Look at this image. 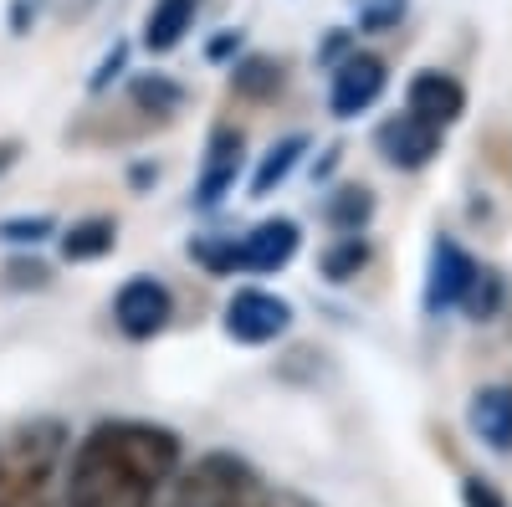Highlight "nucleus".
I'll use <instances>...</instances> for the list:
<instances>
[{
  "label": "nucleus",
  "mask_w": 512,
  "mask_h": 507,
  "mask_svg": "<svg viewBox=\"0 0 512 507\" xmlns=\"http://www.w3.org/2000/svg\"><path fill=\"white\" fill-rule=\"evenodd\" d=\"M185 461L180 431L139 415H113L67 451L62 507H154Z\"/></svg>",
  "instance_id": "obj_1"
},
{
  "label": "nucleus",
  "mask_w": 512,
  "mask_h": 507,
  "mask_svg": "<svg viewBox=\"0 0 512 507\" xmlns=\"http://www.w3.org/2000/svg\"><path fill=\"white\" fill-rule=\"evenodd\" d=\"M67 451L72 436L57 415L21 420L11 436H0V507H52Z\"/></svg>",
  "instance_id": "obj_2"
},
{
  "label": "nucleus",
  "mask_w": 512,
  "mask_h": 507,
  "mask_svg": "<svg viewBox=\"0 0 512 507\" xmlns=\"http://www.w3.org/2000/svg\"><path fill=\"white\" fill-rule=\"evenodd\" d=\"M256 497H262V477L246 456L205 451L195 461H180L154 507H251Z\"/></svg>",
  "instance_id": "obj_3"
},
{
  "label": "nucleus",
  "mask_w": 512,
  "mask_h": 507,
  "mask_svg": "<svg viewBox=\"0 0 512 507\" xmlns=\"http://www.w3.org/2000/svg\"><path fill=\"white\" fill-rule=\"evenodd\" d=\"M477 272H482V262L456 236H436L431 257H425V287H420L425 318H441V313L461 308L466 292H472V282H477Z\"/></svg>",
  "instance_id": "obj_4"
},
{
  "label": "nucleus",
  "mask_w": 512,
  "mask_h": 507,
  "mask_svg": "<svg viewBox=\"0 0 512 507\" xmlns=\"http://www.w3.org/2000/svg\"><path fill=\"white\" fill-rule=\"evenodd\" d=\"M221 328L241 349H267L292 328V303L267 287H236L226 313H221Z\"/></svg>",
  "instance_id": "obj_5"
},
{
  "label": "nucleus",
  "mask_w": 512,
  "mask_h": 507,
  "mask_svg": "<svg viewBox=\"0 0 512 507\" xmlns=\"http://www.w3.org/2000/svg\"><path fill=\"white\" fill-rule=\"evenodd\" d=\"M175 318V292H169L159 277L149 272H134L118 292H113V328L128 338V344H149L159 338Z\"/></svg>",
  "instance_id": "obj_6"
},
{
  "label": "nucleus",
  "mask_w": 512,
  "mask_h": 507,
  "mask_svg": "<svg viewBox=\"0 0 512 507\" xmlns=\"http://www.w3.org/2000/svg\"><path fill=\"white\" fill-rule=\"evenodd\" d=\"M384 88H390V67H384V57L349 52L344 62L333 67V77H328V113L349 123V118L369 113L384 98Z\"/></svg>",
  "instance_id": "obj_7"
},
{
  "label": "nucleus",
  "mask_w": 512,
  "mask_h": 507,
  "mask_svg": "<svg viewBox=\"0 0 512 507\" xmlns=\"http://www.w3.org/2000/svg\"><path fill=\"white\" fill-rule=\"evenodd\" d=\"M241 164H246V139H241V129H231V123H216V129H210V139H205V159H200L190 205H195V210H216V205L236 190Z\"/></svg>",
  "instance_id": "obj_8"
},
{
  "label": "nucleus",
  "mask_w": 512,
  "mask_h": 507,
  "mask_svg": "<svg viewBox=\"0 0 512 507\" xmlns=\"http://www.w3.org/2000/svg\"><path fill=\"white\" fill-rule=\"evenodd\" d=\"M441 144H446V134L431 129V123H420V118H410V113H390V118L374 129L379 159L390 164V169H400V175H415V169H425V164L441 154Z\"/></svg>",
  "instance_id": "obj_9"
},
{
  "label": "nucleus",
  "mask_w": 512,
  "mask_h": 507,
  "mask_svg": "<svg viewBox=\"0 0 512 507\" xmlns=\"http://www.w3.org/2000/svg\"><path fill=\"white\" fill-rule=\"evenodd\" d=\"M405 113L420 118V123H431V129H456L461 113H466V82L441 72V67H425L405 82Z\"/></svg>",
  "instance_id": "obj_10"
},
{
  "label": "nucleus",
  "mask_w": 512,
  "mask_h": 507,
  "mask_svg": "<svg viewBox=\"0 0 512 507\" xmlns=\"http://www.w3.org/2000/svg\"><path fill=\"white\" fill-rule=\"evenodd\" d=\"M236 251H241V272H282L303 251V226L292 216H267L246 236H236Z\"/></svg>",
  "instance_id": "obj_11"
},
{
  "label": "nucleus",
  "mask_w": 512,
  "mask_h": 507,
  "mask_svg": "<svg viewBox=\"0 0 512 507\" xmlns=\"http://www.w3.org/2000/svg\"><path fill=\"white\" fill-rule=\"evenodd\" d=\"M185 82H175L169 72H134L123 82V108L134 113L144 123V134L149 129H164V123H175V113L185 108Z\"/></svg>",
  "instance_id": "obj_12"
},
{
  "label": "nucleus",
  "mask_w": 512,
  "mask_h": 507,
  "mask_svg": "<svg viewBox=\"0 0 512 507\" xmlns=\"http://www.w3.org/2000/svg\"><path fill=\"white\" fill-rule=\"evenodd\" d=\"M466 431H472L487 451L507 456L512 451V385H482L466 400Z\"/></svg>",
  "instance_id": "obj_13"
},
{
  "label": "nucleus",
  "mask_w": 512,
  "mask_h": 507,
  "mask_svg": "<svg viewBox=\"0 0 512 507\" xmlns=\"http://www.w3.org/2000/svg\"><path fill=\"white\" fill-rule=\"evenodd\" d=\"M57 251L67 267H82V262H103L118 251V221L113 216H82L72 226L57 231Z\"/></svg>",
  "instance_id": "obj_14"
},
{
  "label": "nucleus",
  "mask_w": 512,
  "mask_h": 507,
  "mask_svg": "<svg viewBox=\"0 0 512 507\" xmlns=\"http://www.w3.org/2000/svg\"><path fill=\"white\" fill-rule=\"evenodd\" d=\"M195 11H200V0H154L149 16H144V52L149 57H169L180 47V41L190 36L195 26Z\"/></svg>",
  "instance_id": "obj_15"
},
{
  "label": "nucleus",
  "mask_w": 512,
  "mask_h": 507,
  "mask_svg": "<svg viewBox=\"0 0 512 507\" xmlns=\"http://www.w3.org/2000/svg\"><path fill=\"white\" fill-rule=\"evenodd\" d=\"M308 149H313L308 134H287V139H277L262 159H256V169H251V200H267L277 185H287V180H292V169L303 164Z\"/></svg>",
  "instance_id": "obj_16"
},
{
  "label": "nucleus",
  "mask_w": 512,
  "mask_h": 507,
  "mask_svg": "<svg viewBox=\"0 0 512 507\" xmlns=\"http://www.w3.org/2000/svg\"><path fill=\"white\" fill-rule=\"evenodd\" d=\"M282 82H287V67L267 52H241L231 62V93L236 98H251V103H267L282 93Z\"/></svg>",
  "instance_id": "obj_17"
},
{
  "label": "nucleus",
  "mask_w": 512,
  "mask_h": 507,
  "mask_svg": "<svg viewBox=\"0 0 512 507\" xmlns=\"http://www.w3.org/2000/svg\"><path fill=\"white\" fill-rule=\"evenodd\" d=\"M323 221L338 236H364L374 221V190L369 185H338L323 195Z\"/></svg>",
  "instance_id": "obj_18"
},
{
  "label": "nucleus",
  "mask_w": 512,
  "mask_h": 507,
  "mask_svg": "<svg viewBox=\"0 0 512 507\" xmlns=\"http://www.w3.org/2000/svg\"><path fill=\"white\" fill-rule=\"evenodd\" d=\"M369 257H374L369 236H338V241H328V246H323L318 272H323L328 282H354V277L369 267Z\"/></svg>",
  "instance_id": "obj_19"
},
{
  "label": "nucleus",
  "mask_w": 512,
  "mask_h": 507,
  "mask_svg": "<svg viewBox=\"0 0 512 507\" xmlns=\"http://www.w3.org/2000/svg\"><path fill=\"white\" fill-rule=\"evenodd\" d=\"M185 257L200 267V272H210V277H236L241 272V251H236V236H190V246H185Z\"/></svg>",
  "instance_id": "obj_20"
},
{
  "label": "nucleus",
  "mask_w": 512,
  "mask_h": 507,
  "mask_svg": "<svg viewBox=\"0 0 512 507\" xmlns=\"http://www.w3.org/2000/svg\"><path fill=\"white\" fill-rule=\"evenodd\" d=\"M502 298H507V282H502V272L482 267V272H477V282H472V292H466L461 313L472 318V323H492V318H497V308H502Z\"/></svg>",
  "instance_id": "obj_21"
},
{
  "label": "nucleus",
  "mask_w": 512,
  "mask_h": 507,
  "mask_svg": "<svg viewBox=\"0 0 512 507\" xmlns=\"http://www.w3.org/2000/svg\"><path fill=\"white\" fill-rule=\"evenodd\" d=\"M57 216H47V210H36V216H6L0 221V241L6 246H41L47 236H57Z\"/></svg>",
  "instance_id": "obj_22"
},
{
  "label": "nucleus",
  "mask_w": 512,
  "mask_h": 507,
  "mask_svg": "<svg viewBox=\"0 0 512 507\" xmlns=\"http://www.w3.org/2000/svg\"><path fill=\"white\" fill-rule=\"evenodd\" d=\"M405 16H410V0H354V21H359V31H369V36L395 31Z\"/></svg>",
  "instance_id": "obj_23"
},
{
  "label": "nucleus",
  "mask_w": 512,
  "mask_h": 507,
  "mask_svg": "<svg viewBox=\"0 0 512 507\" xmlns=\"http://www.w3.org/2000/svg\"><path fill=\"white\" fill-rule=\"evenodd\" d=\"M123 67H128V41H113V47L103 52V62H98V72L88 77V93L98 98V93H108L113 82L123 77Z\"/></svg>",
  "instance_id": "obj_24"
},
{
  "label": "nucleus",
  "mask_w": 512,
  "mask_h": 507,
  "mask_svg": "<svg viewBox=\"0 0 512 507\" xmlns=\"http://www.w3.org/2000/svg\"><path fill=\"white\" fill-rule=\"evenodd\" d=\"M349 52H359V41H354V31H344V26H333L323 41H318V67H338V62H344Z\"/></svg>",
  "instance_id": "obj_25"
},
{
  "label": "nucleus",
  "mask_w": 512,
  "mask_h": 507,
  "mask_svg": "<svg viewBox=\"0 0 512 507\" xmlns=\"http://www.w3.org/2000/svg\"><path fill=\"white\" fill-rule=\"evenodd\" d=\"M52 282V267L36 262V257H16L6 262V287H47Z\"/></svg>",
  "instance_id": "obj_26"
},
{
  "label": "nucleus",
  "mask_w": 512,
  "mask_h": 507,
  "mask_svg": "<svg viewBox=\"0 0 512 507\" xmlns=\"http://www.w3.org/2000/svg\"><path fill=\"white\" fill-rule=\"evenodd\" d=\"M461 507H507L487 477H461Z\"/></svg>",
  "instance_id": "obj_27"
},
{
  "label": "nucleus",
  "mask_w": 512,
  "mask_h": 507,
  "mask_svg": "<svg viewBox=\"0 0 512 507\" xmlns=\"http://www.w3.org/2000/svg\"><path fill=\"white\" fill-rule=\"evenodd\" d=\"M205 57H210V62H231V57H241V31L210 36V41H205Z\"/></svg>",
  "instance_id": "obj_28"
},
{
  "label": "nucleus",
  "mask_w": 512,
  "mask_h": 507,
  "mask_svg": "<svg viewBox=\"0 0 512 507\" xmlns=\"http://www.w3.org/2000/svg\"><path fill=\"white\" fill-rule=\"evenodd\" d=\"M41 6H47V0H11V31H16V36H26V31L36 26Z\"/></svg>",
  "instance_id": "obj_29"
},
{
  "label": "nucleus",
  "mask_w": 512,
  "mask_h": 507,
  "mask_svg": "<svg viewBox=\"0 0 512 507\" xmlns=\"http://www.w3.org/2000/svg\"><path fill=\"white\" fill-rule=\"evenodd\" d=\"M16 159H21V144L16 139H0V175H11Z\"/></svg>",
  "instance_id": "obj_30"
},
{
  "label": "nucleus",
  "mask_w": 512,
  "mask_h": 507,
  "mask_svg": "<svg viewBox=\"0 0 512 507\" xmlns=\"http://www.w3.org/2000/svg\"><path fill=\"white\" fill-rule=\"evenodd\" d=\"M338 154H344V149H338V144H333V149L323 154V164L313 169V175H318V180H328V175H333V164H338Z\"/></svg>",
  "instance_id": "obj_31"
},
{
  "label": "nucleus",
  "mask_w": 512,
  "mask_h": 507,
  "mask_svg": "<svg viewBox=\"0 0 512 507\" xmlns=\"http://www.w3.org/2000/svg\"><path fill=\"white\" fill-rule=\"evenodd\" d=\"M154 180H159L154 164H134V185H154Z\"/></svg>",
  "instance_id": "obj_32"
},
{
  "label": "nucleus",
  "mask_w": 512,
  "mask_h": 507,
  "mask_svg": "<svg viewBox=\"0 0 512 507\" xmlns=\"http://www.w3.org/2000/svg\"><path fill=\"white\" fill-rule=\"evenodd\" d=\"M256 507H303V502H292V497H267V492H262V502H256Z\"/></svg>",
  "instance_id": "obj_33"
}]
</instances>
